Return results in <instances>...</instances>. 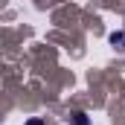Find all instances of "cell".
I'll list each match as a JSON object with an SVG mask.
<instances>
[{"label":"cell","mask_w":125,"mask_h":125,"mask_svg":"<svg viewBox=\"0 0 125 125\" xmlns=\"http://www.w3.org/2000/svg\"><path fill=\"white\" fill-rule=\"evenodd\" d=\"M76 116V125H87V119H84V114H73Z\"/></svg>","instance_id":"cell-2"},{"label":"cell","mask_w":125,"mask_h":125,"mask_svg":"<svg viewBox=\"0 0 125 125\" xmlns=\"http://www.w3.org/2000/svg\"><path fill=\"white\" fill-rule=\"evenodd\" d=\"M26 125H44V122H41V119H32V122H26Z\"/></svg>","instance_id":"cell-3"},{"label":"cell","mask_w":125,"mask_h":125,"mask_svg":"<svg viewBox=\"0 0 125 125\" xmlns=\"http://www.w3.org/2000/svg\"><path fill=\"white\" fill-rule=\"evenodd\" d=\"M111 44H122V50H125V32H114L111 35Z\"/></svg>","instance_id":"cell-1"}]
</instances>
